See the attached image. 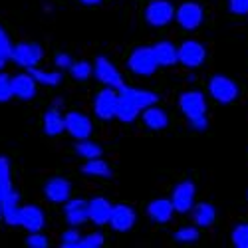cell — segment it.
Here are the masks:
<instances>
[{"mask_svg":"<svg viewBox=\"0 0 248 248\" xmlns=\"http://www.w3.org/2000/svg\"><path fill=\"white\" fill-rule=\"evenodd\" d=\"M66 220L72 224V226H78L81 222H86L90 217H88V202L81 201V199H74L66 204Z\"/></svg>","mask_w":248,"mask_h":248,"instance_id":"cell-19","label":"cell"},{"mask_svg":"<svg viewBox=\"0 0 248 248\" xmlns=\"http://www.w3.org/2000/svg\"><path fill=\"white\" fill-rule=\"evenodd\" d=\"M246 199H248V195H246Z\"/></svg>","mask_w":248,"mask_h":248,"instance_id":"cell-41","label":"cell"},{"mask_svg":"<svg viewBox=\"0 0 248 248\" xmlns=\"http://www.w3.org/2000/svg\"><path fill=\"white\" fill-rule=\"evenodd\" d=\"M30 70V76L36 79V84H44V86H58L60 79H62V74L60 72H40L36 70L34 66L28 68Z\"/></svg>","mask_w":248,"mask_h":248,"instance_id":"cell-28","label":"cell"},{"mask_svg":"<svg viewBox=\"0 0 248 248\" xmlns=\"http://www.w3.org/2000/svg\"><path fill=\"white\" fill-rule=\"evenodd\" d=\"M18 202H20V195H18L14 189H12V191L4 197V201H2V220H4L6 224H10V226H16V224H18V215H20Z\"/></svg>","mask_w":248,"mask_h":248,"instance_id":"cell-20","label":"cell"},{"mask_svg":"<svg viewBox=\"0 0 248 248\" xmlns=\"http://www.w3.org/2000/svg\"><path fill=\"white\" fill-rule=\"evenodd\" d=\"M76 153L84 159H95L101 155V147L93 141H86V139H79V143L76 145Z\"/></svg>","mask_w":248,"mask_h":248,"instance_id":"cell-29","label":"cell"},{"mask_svg":"<svg viewBox=\"0 0 248 248\" xmlns=\"http://www.w3.org/2000/svg\"><path fill=\"white\" fill-rule=\"evenodd\" d=\"M175 18L181 28L185 30H195L201 26L202 22V8L197 4V2H185L177 8L175 12Z\"/></svg>","mask_w":248,"mask_h":248,"instance_id":"cell-9","label":"cell"},{"mask_svg":"<svg viewBox=\"0 0 248 248\" xmlns=\"http://www.w3.org/2000/svg\"><path fill=\"white\" fill-rule=\"evenodd\" d=\"M81 2H84V4H90V6H92V4H99L101 0H81Z\"/></svg>","mask_w":248,"mask_h":248,"instance_id":"cell-40","label":"cell"},{"mask_svg":"<svg viewBox=\"0 0 248 248\" xmlns=\"http://www.w3.org/2000/svg\"><path fill=\"white\" fill-rule=\"evenodd\" d=\"M179 106H181V111L187 115L189 125L193 129L204 131L209 127V119H206V99H204L202 92L191 90V92L181 93Z\"/></svg>","mask_w":248,"mask_h":248,"instance_id":"cell-1","label":"cell"},{"mask_svg":"<svg viewBox=\"0 0 248 248\" xmlns=\"http://www.w3.org/2000/svg\"><path fill=\"white\" fill-rule=\"evenodd\" d=\"M153 54L159 66H173L179 62V50L171 42H159L153 46Z\"/></svg>","mask_w":248,"mask_h":248,"instance_id":"cell-23","label":"cell"},{"mask_svg":"<svg viewBox=\"0 0 248 248\" xmlns=\"http://www.w3.org/2000/svg\"><path fill=\"white\" fill-rule=\"evenodd\" d=\"M99 246H103V234L101 232L88 234L86 238L79 240V248H99Z\"/></svg>","mask_w":248,"mask_h":248,"instance_id":"cell-36","label":"cell"},{"mask_svg":"<svg viewBox=\"0 0 248 248\" xmlns=\"http://www.w3.org/2000/svg\"><path fill=\"white\" fill-rule=\"evenodd\" d=\"M12 56V44H10V40L4 32V28H0V70L4 68L6 64V60Z\"/></svg>","mask_w":248,"mask_h":248,"instance_id":"cell-32","label":"cell"},{"mask_svg":"<svg viewBox=\"0 0 248 248\" xmlns=\"http://www.w3.org/2000/svg\"><path fill=\"white\" fill-rule=\"evenodd\" d=\"M79 240H81V236L76 229H70L62 234V246L64 248H79Z\"/></svg>","mask_w":248,"mask_h":248,"instance_id":"cell-34","label":"cell"},{"mask_svg":"<svg viewBox=\"0 0 248 248\" xmlns=\"http://www.w3.org/2000/svg\"><path fill=\"white\" fill-rule=\"evenodd\" d=\"M143 121H145V125L153 131H161L169 125V117L165 113L161 108H155V106H149L143 109Z\"/></svg>","mask_w":248,"mask_h":248,"instance_id":"cell-21","label":"cell"},{"mask_svg":"<svg viewBox=\"0 0 248 248\" xmlns=\"http://www.w3.org/2000/svg\"><path fill=\"white\" fill-rule=\"evenodd\" d=\"M173 238L177 242H197L199 240V231L195 229V226H183V229H179Z\"/></svg>","mask_w":248,"mask_h":248,"instance_id":"cell-33","label":"cell"},{"mask_svg":"<svg viewBox=\"0 0 248 248\" xmlns=\"http://www.w3.org/2000/svg\"><path fill=\"white\" fill-rule=\"evenodd\" d=\"M70 72H72V78L74 79L84 81V79H88L92 76L93 68H92L90 62H74V64L70 66Z\"/></svg>","mask_w":248,"mask_h":248,"instance_id":"cell-30","label":"cell"},{"mask_svg":"<svg viewBox=\"0 0 248 248\" xmlns=\"http://www.w3.org/2000/svg\"><path fill=\"white\" fill-rule=\"evenodd\" d=\"M111 209L113 206L109 204V201L97 197V199H92L88 202V217L95 224H108L109 217H111Z\"/></svg>","mask_w":248,"mask_h":248,"instance_id":"cell-17","label":"cell"},{"mask_svg":"<svg viewBox=\"0 0 248 248\" xmlns=\"http://www.w3.org/2000/svg\"><path fill=\"white\" fill-rule=\"evenodd\" d=\"M10 84H12V93L20 99H32L36 93V79L30 74H20L10 78Z\"/></svg>","mask_w":248,"mask_h":248,"instance_id":"cell-16","label":"cell"},{"mask_svg":"<svg viewBox=\"0 0 248 248\" xmlns=\"http://www.w3.org/2000/svg\"><path fill=\"white\" fill-rule=\"evenodd\" d=\"M147 213L155 222L161 224V222H169L171 220V217L175 213V206H173V202L169 199H155V201L149 202Z\"/></svg>","mask_w":248,"mask_h":248,"instance_id":"cell-18","label":"cell"},{"mask_svg":"<svg viewBox=\"0 0 248 248\" xmlns=\"http://www.w3.org/2000/svg\"><path fill=\"white\" fill-rule=\"evenodd\" d=\"M232 244L238 248H248V224L240 222L232 229Z\"/></svg>","mask_w":248,"mask_h":248,"instance_id":"cell-31","label":"cell"},{"mask_svg":"<svg viewBox=\"0 0 248 248\" xmlns=\"http://www.w3.org/2000/svg\"><path fill=\"white\" fill-rule=\"evenodd\" d=\"M12 191L10 185V165L6 157H0V218H2V201Z\"/></svg>","mask_w":248,"mask_h":248,"instance_id":"cell-26","label":"cell"},{"mask_svg":"<svg viewBox=\"0 0 248 248\" xmlns=\"http://www.w3.org/2000/svg\"><path fill=\"white\" fill-rule=\"evenodd\" d=\"M72 64H74V62H72V58L68 54H58L56 56V66L58 68H70Z\"/></svg>","mask_w":248,"mask_h":248,"instance_id":"cell-39","label":"cell"},{"mask_svg":"<svg viewBox=\"0 0 248 248\" xmlns=\"http://www.w3.org/2000/svg\"><path fill=\"white\" fill-rule=\"evenodd\" d=\"M95 78L101 81V84H106L108 88H115L119 90L123 86V79H121V74L117 72V68L111 64L108 58L99 56L95 60Z\"/></svg>","mask_w":248,"mask_h":248,"instance_id":"cell-10","label":"cell"},{"mask_svg":"<svg viewBox=\"0 0 248 248\" xmlns=\"http://www.w3.org/2000/svg\"><path fill=\"white\" fill-rule=\"evenodd\" d=\"M209 92L218 103H231L238 97V86L226 76H213L209 81Z\"/></svg>","mask_w":248,"mask_h":248,"instance_id":"cell-3","label":"cell"},{"mask_svg":"<svg viewBox=\"0 0 248 248\" xmlns=\"http://www.w3.org/2000/svg\"><path fill=\"white\" fill-rule=\"evenodd\" d=\"M12 84H10V76L0 74V101H8L12 97Z\"/></svg>","mask_w":248,"mask_h":248,"instance_id":"cell-35","label":"cell"},{"mask_svg":"<svg viewBox=\"0 0 248 248\" xmlns=\"http://www.w3.org/2000/svg\"><path fill=\"white\" fill-rule=\"evenodd\" d=\"M177 50H179V62L187 68L201 66L204 62V58H206L204 46L201 42H197V40H187V42H183Z\"/></svg>","mask_w":248,"mask_h":248,"instance_id":"cell-6","label":"cell"},{"mask_svg":"<svg viewBox=\"0 0 248 248\" xmlns=\"http://www.w3.org/2000/svg\"><path fill=\"white\" fill-rule=\"evenodd\" d=\"M229 10L234 16H246L248 14V0H229Z\"/></svg>","mask_w":248,"mask_h":248,"instance_id":"cell-37","label":"cell"},{"mask_svg":"<svg viewBox=\"0 0 248 248\" xmlns=\"http://www.w3.org/2000/svg\"><path fill=\"white\" fill-rule=\"evenodd\" d=\"M66 131L76 139H88L92 135V121L78 111H70L66 117Z\"/></svg>","mask_w":248,"mask_h":248,"instance_id":"cell-12","label":"cell"},{"mask_svg":"<svg viewBox=\"0 0 248 248\" xmlns=\"http://www.w3.org/2000/svg\"><path fill=\"white\" fill-rule=\"evenodd\" d=\"M117 101H119V93L115 92V88H106L101 90L95 97V115L99 119H111L115 117V109H117Z\"/></svg>","mask_w":248,"mask_h":248,"instance_id":"cell-7","label":"cell"},{"mask_svg":"<svg viewBox=\"0 0 248 248\" xmlns=\"http://www.w3.org/2000/svg\"><path fill=\"white\" fill-rule=\"evenodd\" d=\"M44 193H46V199H50L52 202H66L72 193V185L64 177H54L46 183Z\"/></svg>","mask_w":248,"mask_h":248,"instance_id":"cell-14","label":"cell"},{"mask_svg":"<svg viewBox=\"0 0 248 248\" xmlns=\"http://www.w3.org/2000/svg\"><path fill=\"white\" fill-rule=\"evenodd\" d=\"M26 244L32 246V248H46V246H48V238L42 236V234H38V232H32V234L28 236Z\"/></svg>","mask_w":248,"mask_h":248,"instance_id":"cell-38","label":"cell"},{"mask_svg":"<svg viewBox=\"0 0 248 248\" xmlns=\"http://www.w3.org/2000/svg\"><path fill=\"white\" fill-rule=\"evenodd\" d=\"M139 108L135 106L133 101H129L127 97H123V95H119V101H117V109H115V117L119 119V121H123V123H131L137 115H139Z\"/></svg>","mask_w":248,"mask_h":248,"instance_id":"cell-24","label":"cell"},{"mask_svg":"<svg viewBox=\"0 0 248 248\" xmlns=\"http://www.w3.org/2000/svg\"><path fill=\"white\" fill-rule=\"evenodd\" d=\"M119 95H123V97H127L129 101H133L139 109H145V108H149V106H155L157 99H159V95H157V93H153V92L127 88L125 84H123V86L119 88Z\"/></svg>","mask_w":248,"mask_h":248,"instance_id":"cell-15","label":"cell"},{"mask_svg":"<svg viewBox=\"0 0 248 248\" xmlns=\"http://www.w3.org/2000/svg\"><path fill=\"white\" fill-rule=\"evenodd\" d=\"M18 224L30 232H40L44 226V213L38 206H20Z\"/></svg>","mask_w":248,"mask_h":248,"instance_id":"cell-13","label":"cell"},{"mask_svg":"<svg viewBox=\"0 0 248 248\" xmlns=\"http://www.w3.org/2000/svg\"><path fill=\"white\" fill-rule=\"evenodd\" d=\"M81 171H84L86 175L90 177H103V179H108L111 177V169H109V165L106 161H101L99 157L95 159H88V163L81 167Z\"/></svg>","mask_w":248,"mask_h":248,"instance_id":"cell-27","label":"cell"},{"mask_svg":"<svg viewBox=\"0 0 248 248\" xmlns=\"http://www.w3.org/2000/svg\"><path fill=\"white\" fill-rule=\"evenodd\" d=\"M44 52L38 44H32V42H22V44H16L12 46V60L16 62L18 66H24V68H32L36 66L40 60H42Z\"/></svg>","mask_w":248,"mask_h":248,"instance_id":"cell-5","label":"cell"},{"mask_svg":"<svg viewBox=\"0 0 248 248\" xmlns=\"http://www.w3.org/2000/svg\"><path fill=\"white\" fill-rule=\"evenodd\" d=\"M171 202L177 213H189L195 204V185L191 181H183L173 189Z\"/></svg>","mask_w":248,"mask_h":248,"instance_id":"cell-8","label":"cell"},{"mask_svg":"<svg viewBox=\"0 0 248 248\" xmlns=\"http://www.w3.org/2000/svg\"><path fill=\"white\" fill-rule=\"evenodd\" d=\"M66 129V121L60 115L58 109H48L44 115V131L48 135H60Z\"/></svg>","mask_w":248,"mask_h":248,"instance_id":"cell-25","label":"cell"},{"mask_svg":"<svg viewBox=\"0 0 248 248\" xmlns=\"http://www.w3.org/2000/svg\"><path fill=\"white\" fill-rule=\"evenodd\" d=\"M193 220L195 224L202 226V229H206V226H213V222L217 220V209L211 204V202H199V204H193Z\"/></svg>","mask_w":248,"mask_h":248,"instance_id":"cell-22","label":"cell"},{"mask_svg":"<svg viewBox=\"0 0 248 248\" xmlns=\"http://www.w3.org/2000/svg\"><path fill=\"white\" fill-rule=\"evenodd\" d=\"M108 224L117 232H127L135 224V211L127 204H115L111 209V217Z\"/></svg>","mask_w":248,"mask_h":248,"instance_id":"cell-11","label":"cell"},{"mask_svg":"<svg viewBox=\"0 0 248 248\" xmlns=\"http://www.w3.org/2000/svg\"><path fill=\"white\" fill-rule=\"evenodd\" d=\"M127 66L137 76H151L159 68L157 60H155V54H153V48H149V46L135 48L133 54L129 56Z\"/></svg>","mask_w":248,"mask_h":248,"instance_id":"cell-2","label":"cell"},{"mask_svg":"<svg viewBox=\"0 0 248 248\" xmlns=\"http://www.w3.org/2000/svg\"><path fill=\"white\" fill-rule=\"evenodd\" d=\"M173 18H175V8L167 0H155L145 10V20L151 26H157V28L167 26Z\"/></svg>","mask_w":248,"mask_h":248,"instance_id":"cell-4","label":"cell"}]
</instances>
